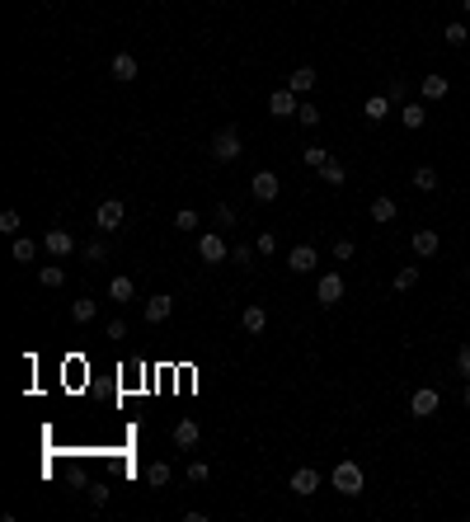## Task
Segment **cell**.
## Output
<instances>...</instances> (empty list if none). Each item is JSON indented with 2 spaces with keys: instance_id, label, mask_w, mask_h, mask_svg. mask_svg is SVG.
<instances>
[{
  "instance_id": "cell-1",
  "label": "cell",
  "mask_w": 470,
  "mask_h": 522,
  "mask_svg": "<svg viewBox=\"0 0 470 522\" xmlns=\"http://www.w3.org/2000/svg\"><path fill=\"white\" fill-rule=\"evenodd\" d=\"M362 485H367V475H362L358 461H339V466L329 471V490H339L344 499H358Z\"/></svg>"
},
{
  "instance_id": "cell-2",
  "label": "cell",
  "mask_w": 470,
  "mask_h": 522,
  "mask_svg": "<svg viewBox=\"0 0 470 522\" xmlns=\"http://www.w3.org/2000/svg\"><path fill=\"white\" fill-rule=\"evenodd\" d=\"M212 156H217V165H231V160L240 156V132H235V127H217V137H212Z\"/></svg>"
},
{
  "instance_id": "cell-3",
  "label": "cell",
  "mask_w": 470,
  "mask_h": 522,
  "mask_svg": "<svg viewBox=\"0 0 470 522\" xmlns=\"http://www.w3.org/2000/svg\"><path fill=\"white\" fill-rule=\"evenodd\" d=\"M123 217H127V207L118 203V198H104V203L94 207V226H99L104 236H109V231H118V226H123Z\"/></svg>"
},
{
  "instance_id": "cell-4",
  "label": "cell",
  "mask_w": 470,
  "mask_h": 522,
  "mask_svg": "<svg viewBox=\"0 0 470 522\" xmlns=\"http://www.w3.org/2000/svg\"><path fill=\"white\" fill-rule=\"evenodd\" d=\"M438 410H442V396L433 391V386H419L414 400H409V414H414V419H433Z\"/></svg>"
},
{
  "instance_id": "cell-5",
  "label": "cell",
  "mask_w": 470,
  "mask_h": 522,
  "mask_svg": "<svg viewBox=\"0 0 470 522\" xmlns=\"http://www.w3.org/2000/svg\"><path fill=\"white\" fill-rule=\"evenodd\" d=\"M198 259L203 264H221V259H231V250H226V240L217 231H207V236H198Z\"/></svg>"
},
{
  "instance_id": "cell-6",
  "label": "cell",
  "mask_w": 470,
  "mask_h": 522,
  "mask_svg": "<svg viewBox=\"0 0 470 522\" xmlns=\"http://www.w3.org/2000/svg\"><path fill=\"white\" fill-rule=\"evenodd\" d=\"M43 250L52 254V259H66V254L76 250V240H71V231H62V226H52V231L43 236Z\"/></svg>"
},
{
  "instance_id": "cell-7",
  "label": "cell",
  "mask_w": 470,
  "mask_h": 522,
  "mask_svg": "<svg viewBox=\"0 0 470 522\" xmlns=\"http://www.w3.org/2000/svg\"><path fill=\"white\" fill-rule=\"evenodd\" d=\"M315 297H320V306H334V301H344V278H339V273H325V278L315 283Z\"/></svg>"
},
{
  "instance_id": "cell-8",
  "label": "cell",
  "mask_w": 470,
  "mask_h": 522,
  "mask_svg": "<svg viewBox=\"0 0 470 522\" xmlns=\"http://www.w3.org/2000/svg\"><path fill=\"white\" fill-rule=\"evenodd\" d=\"M278 189H282V184H278V174H273V170H259V174H254V184H250V193L259 198V203H273Z\"/></svg>"
},
{
  "instance_id": "cell-9",
  "label": "cell",
  "mask_w": 470,
  "mask_h": 522,
  "mask_svg": "<svg viewBox=\"0 0 470 522\" xmlns=\"http://www.w3.org/2000/svg\"><path fill=\"white\" fill-rule=\"evenodd\" d=\"M297 109H301L297 90H273V95H268V113H273V118H292Z\"/></svg>"
},
{
  "instance_id": "cell-10",
  "label": "cell",
  "mask_w": 470,
  "mask_h": 522,
  "mask_svg": "<svg viewBox=\"0 0 470 522\" xmlns=\"http://www.w3.org/2000/svg\"><path fill=\"white\" fill-rule=\"evenodd\" d=\"M170 311H174V297H170V292H156V297L146 301V311H141V316L151 320V325H165V320H170Z\"/></svg>"
},
{
  "instance_id": "cell-11",
  "label": "cell",
  "mask_w": 470,
  "mask_h": 522,
  "mask_svg": "<svg viewBox=\"0 0 470 522\" xmlns=\"http://www.w3.org/2000/svg\"><path fill=\"white\" fill-rule=\"evenodd\" d=\"M315 490H320V471H315V466H301V471H292V494L311 499Z\"/></svg>"
},
{
  "instance_id": "cell-12",
  "label": "cell",
  "mask_w": 470,
  "mask_h": 522,
  "mask_svg": "<svg viewBox=\"0 0 470 522\" xmlns=\"http://www.w3.org/2000/svg\"><path fill=\"white\" fill-rule=\"evenodd\" d=\"M137 71H141V66H137V57H132V52H118V57H113V66H109V76L123 80V85H127V80H137Z\"/></svg>"
},
{
  "instance_id": "cell-13",
  "label": "cell",
  "mask_w": 470,
  "mask_h": 522,
  "mask_svg": "<svg viewBox=\"0 0 470 522\" xmlns=\"http://www.w3.org/2000/svg\"><path fill=\"white\" fill-rule=\"evenodd\" d=\"M203 443V428L193 424V419H179L174 424V447H198Z\"/></svg>"
},
{
  "instance_id": "cell-14",
  "label": "cell",
  "mask_w": 470,
  "mask_h": 522,
  "mask_svg": "<svg viewBox=\"0 0 470 522\" xmlns=\"http://www.w3.org/2000/svg\"><path fill=\"white\" fill-rule=\"evenodd\" d=\"M438 250H442V236H438V231H414V254H419V259H433Z\"/></svg>"
},
{
  "instance_id": "cell-15",
  "label": "cell",
  "mask_w": 470,
  "mask_h": 522,
  "mask_svg": "<svg viewBox=\"0 0 470 522\" xmlns=\"http://www.w3.org/2000/svg\"><path fill=\"white\" fill-rule=\"evenodd\" d=\"M287 90H297V95H311V90H315V66H297V71L287 76Z\"/></svg>"
},
{
  "instance_id": "cell-16",
  "label": "cell",
  "mask_w": 470,
  "mask_h": 522,
  "mask_svg": "<svg viewBox=\"0 0 470 522\" xmlns=\"http://www.w3.org/2000/svg\"><path fill=\"white\" fill-rule=\"evenodd\" d=\"M94 316H99V301H94V297H80V301H71V320H76V325H90Z\"/></svg>"
},
{
  "instance_id": "cell-17",
  "label": "cell",
  "mask_w": 470,
  "mask_h": 522,
  "mask_svg": "<svg viewBox=\"0 0 470 522\" xmlns=\"http://www.w3.org/2000/svg\"><path fill=\"white\" fill-rule=\"evenodd\" d=\"M240 325H245L250 334H264V330H268V311H264V306H245V316H240Z\"/></svg>"
},
{
  "instance_id": "cell-18",
  "label": "cell",
  "mask_w": 470,
  "mask_h": 522,
  "mask_svg": "<svg viewBox=\"0 0 470 522\" xmlns=\"http://www.w3.org/2000/svg\"><path fill=\"white\" fill-rule=\"evenodd\" d=\"M320 179H325L329 189H344V184H348V170L339 165V160H325V165H320Z\"/></svg>"
},
{
  "instance_id": "cell-19",
  "label": "cell",
  "mask_w": 470,
  "mask_h": 522,
  "mask_svg": "<svg viewBox=\"0 0 470 522\" xmlns=\"http://www.w3.org/2000/svg\"><path fill=\"white\" fill-rule=\"evenodd\" d=\"M419 90H423V99H447V90H452V85H447V76H423Z\"/></svg>"
},
{
  "instance_id": "cell-20",
  "label": "cell",
  "mask_w": 470,
  "mask_h": 522,
  "mask_svg": "<svg viewBox=\"0 0 470 522\" xmlns=\"http://www.w3.org/2000/svg\"><path fill=\"white\" fill-rule=\"evenodd\" d=\"M372 222H376V226L395 222V198H386V193H381V198H372Z\"/></svg>"
},
{
  "instance_id": "cell-21",
  "label": "cell",
  "mask_w": 470,
  "mask_h": 522,
  "mask_svg": "<svg viewBox=\"0 0 470 522\" xmlns=\"http://www.w3.org/2000/svg\"><path fill=\"white\" fill-rule=\"evenodd\" d=\"M287 264H292V273H311L315 269V250H311V245H297Z\"/></svg>"
},
{
  "instance_id": "cell-22",
  "label": "cell",
  "mask_w": 470,
  "mask_h": 522,
  "mask_svg": "<svg viewBox=\"0 0 470 522\" xmlns=\"http://www.w3.org/2000/svg\"><path fill=\"white\" fill-rule=\"evenodd\" d=\"M146 485H151V490H165V485H170V466H165V461H151V466H146Z\"/></svg>"
},
{
  "instance_id": "cell-23",
  "label": "cell",
  "mask_w": 470,
  "mask_h": 522,
  "mask_svg": "<svg viewBox=\"0 0 470 522\" xmlns=\"http://www.w3.org/2000/svg\"><path fill=\"white\" fill-rule=\"evenodd\" d=\"M137 297V283H132V278H113L109 283V301H132Z\"/></svg>"
},
{
  "instance_id": "cell-24",
  "label": "cell",
  "mask_w": 470,
  "mask_h": 522,
  "mask_svg": "<svg viewBox=\"0 0 470 522\" xmlns=\"http://www.w3.org/2000/svg\"><path fill=\"white\" fill-rule=\"evenodd\" d=\"M414 189L433 193V189H438V170H433V165H419V170H414Z\"/></svg>"
},
{
  "instance_id": "cell-25",
  "label": "cell",
  "mask_w": 470,
  "mask_h": 522,
  "mask_svg": "<svg viewBox=\"0 0 470 522\" xmlns=\"http://www.w3.org/2000/svg\"><path fill=\"white\" fill-rule=\"evenodd\" d=\"M386 113H391V99H386V95H372V99H367V123H381Z\"/></svg>"
},
{
  "instance_id": "cell-26",
  "label": "cell",
  "mask_w": 470,
  "mask_h": 522,
  "mask_svg": "<svg viewBox=\"0 0 470 522\" xmlns=\"http://www.w3.org/2000/svg\"><path fill=\"white\" fill-rule=\"evenodd\" d=\"M395 292H409V287H419V269H414V264H405V269H400V273H395Z\"/></svg>"
},
{
  "instance_id": "cell-27",
  "label": "cell",
  "mask_w": 470,
  "mask_h": 522,
  "mask_svg": "<svg viewBox=\"0 0 470 522\" xmlns=\"http://www.w3.org/2000/svg\"><path fill=\"white\" fill-rule=\"evenodd\" d=\"M442 38H447V48H466V43H470L466 24H447V29H442Z\"/></svg>"
},
{
  "instance_id": "cell-28",
  "label": "cell",
  "mask_w": 470,
  "mask_h": 522,
  "mask_svg": "<svg viewBox=\"0 0 470 522\" xmlns=\"http://www.w3.org/2000/svg\"><path fill=\"white\" fill-rule=\"evenodd\" d=\"M38 283H43V287H62L66 283V269H62V264H47V269L38 273Z\"/></svg>"
},
{
  "instance_id": "cell-29",
  "label": "cell",
  "mask_w": 470,
  "mask_h": 522,
  "mask_svg": "<svg viewBox=\"0 0 470 522\" xmlns=\"http://www.w3.org/2000/svg\"><path fill=\"white\" fill-rule=\"evenodd\" d=\"M320 118H325V113H320V104H301V109H297V123H301V127H320Z\"/></svg>"
},
{
  "instance_id": "cell-30",
  "label": "cell",
  "mask_w": 470,
  "mask_h": 522,
  "mask_svg": "<svg viewBox=\"0 0 470 522\" xmlns=\"http://www.w3.org/2000/svg\"><path fill=\"white\" fill-rule=\"evenodd\" d=\"M33 254H38V245H33L29 236H15V259L19 264H33Z\"/></svg>"
},
{
  "instance_id": "cell-31",
  "label": "cell",
  "mask_w": 470,
  "mask_h": 522,
  "mask_svg": "<svg viewBox=\"0 0 470 522\" xmlns=\"http://www.w3.org/2000/svg\"><path fill=\"white\" fill-rule=\"evenodd\" d=\"M400 118H405V127H423V123H428V109H423V104H405Z\"/></svg>"
},
{
  "instance_id": "cell-32",
  "label": "cell",
  "mask_w": 470,
  "mask_h": 522,
  "mask_svg": "<svg viewBox=\"0 0 470 522\" xmlns=\"http://www.w3.org/2000/svg\"><path fill=\"white\" fill-rule=\"evenodd\" d=\"M0 231H5V236H19V212H15V207L0 212Z\"/></svg>"
},
{
  "instance_id": "cell-33",
  "label": "cell",
  "mask_w": 470,
  "mask_h": 522,
  "mask_svg": "<svg viewBox=\"0 0 470 522\" xmlns=\"http://www.w3.org/2000/svg\"><path fill=\"white\" fill-rule=\"evenodd\" d=\"M301 156H306V165H311V170H320V165L329 160V151H325V146H306Z\"/></svg>"
},
{
  "instance_id": "cell-34",
  "label": "cell",
  "mask_w": 470,
  "mask_h": 522,
  "mask_svg": "<svg viewBox=\"0 0 470 522\" xmlns=\"http://www.w3.org/2000/svg\"><path fill=\"white\" fill-rule=\"evenodd\" d=\"M174 226H179V231H193V226H198V212H193V207H179Z\"/></svg>"
},
{
  "instance_id": "cell-35",
  "label": "cell",
  "mask_w": 470,
  "mask_h": 522,
  "mask_svg": "<svg viewBox=\"0 0 470 522\" xmlns=\"http://www.w3.org/2000/svg\"><path fill=\"white\" fill-rule=\"evenodd\" d=\"M104 254H109L104 240H90V245H85V259H90V264H104Z\"/></svg>"
},
{
  "instance_id": "cell-36",
  "label": "cell",
  "mask_w": 470,
  "mask_h": 522,
  "mask_svg": "<svg viewBox=\"0 0 470 522\" xmlns=\"http://www.w3.org/2000/svg\"><path fill=\"white\" fill-rule=\"evenodd\" d=\"M254 250H259V254H278V236H273V231H264V236L254 240Z\"/></svg>"
},
{
  "instance_id": "cell-37",
  "label": "cell",
  "mask_w": 470,
  "mask_h": 522,
  "mask_svg": "<svg viewBox=\"0 0 470 522\" xmlns=\"http://www.w3.org/2000/svg\"><path fill=\"white\" fill-rule=\"evenodd\" d=\"M207 475H212V466H207V461H193V466H188V480H193V485H203Z\"/></svg>"
},
{
  "instance_id": "cell-38",
  "label": "cell",
  "mask_w": 470,
  "mask_h": 522,
  "mask_svg": "<svg viewBox=\"0 0 470 522\" xmlns=\"http://www.w3.org/2000/svg\"><path fill=\"white\" fill-rule=\"evenodd\" d=\"M231 259L240 264V269H250V264H254V250H250V245H235V250H231Z\"/></svg>"
},
{
  "instance_id": "cell-39",
  "label": "cell",
  "mask_w": 470,
  "mask_h": 522,
  "mask_svg": "<svg viewBox=\"0 0 470 522\" xmlns=\"http://www.w3.org/2000/svg\"><path fill=\"white\" fill-rule=\"evenodd\" d=\"M456 367H461V377L470 381V344H461V348H456Z\"/></svg>"
},
{
  "instance_id": "cell-40",
  "label": "cell",
  "mask_w": 470,
  "mask_h": 522,
  "mask_svg": "<svg viewBox=\"0 0 470 522\" xmlns=\"http://www.w3.org/2000/svg\"><path fill=\"white\" fill-rule=\"evenodd\" d=\"M113 339V344H118V339H127V320H109V330H104Z\"/></svg>"
},
{
  "instance_id": "cell-41",
  "label": "cell",
  "mask_w": 470,
  "mask_h": 522,
  "mask_svg": "<svg viewBox=\"0 0 470 522\" xmlns=\"http://www.w3.org/2000/svg\"><path fill=\"white\" fill-rule=\"evenodd\" d=\"M235 222V207L231 203H217V226H231Z\"/></svg>"
},
{
  "instance_id": "cell-42",
  "label": "cell",
  "mask_w": 470,
  "mask_h": 522,
  "mask_svg": "<svg viewBox=\"0 0 470 522\" xmlns=\"http://www.w3.org/2000/svg\"><path fill=\"white\" fill-rule=\"evenodd\" d=\"M334 259H353V240H334Z\"/></svg>"
},
{
  "instance_id": "cell-43",
  "label": "cell",
  "mask_w": 470,
  "mask_h": 522,
  "mask_svg": "<svg viewBox=\"0 0 470 522\" xmlns=\"http://www.w3.org/2000/svg\"><path fill=\"white\" fill-rule=\"evenodd\" d=\"M386 99H391V104H395V99H405V85H400V80H391V85H386Z\"/></svg>"
},
{
  "instance_id": "cell-44",
  "label": "cell",
  "mask_w": 470,
  "mask_h": 522,
  "mask_svg": "<svg viewBox=\"0 0 470 522\" xmlns=\"http://www.w3.org/2000/svg\"><path fill=\"white\" fill-rule=\"evenodd\" d=\"M461 405H466V410H470V381H466V391H461Z\"/></svg>"
},
{
  "instance_id": "cell-45",
  "label": "cell",
  "mask_w": 470,
  "mask_h": 522,
  "mask_svg": "<svg viewBox=\"0 0 470 522\" xmlns=\"http://www.w3.org/2000/svg\"><path fill=\"white\" fill-rule=\"evenodd\" d=\"M461 10H466V15H470V0H461Z\"/></svg>"
}]
</instances>
